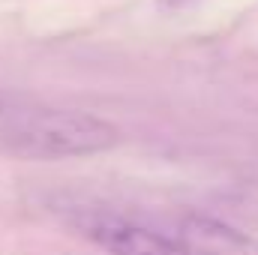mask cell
I'll use <instances>...</instances> for the list:
<instances>
[{
    "instance_id": "cell-1",
    "label": "cell",
    "mask_w": 258,
    "mask_h": 255,
    "mask_svg": "<svg viewBox=\"0 0 258 255\" xmlns=\"http://www.w3.org/2000/svg\"><path fill=\"white\" fill-rule=\"evenodd\" d=\"M120 129L96 114L0 93V150L21 159H72L111 150Z\"/></svg>"
},
{
    "instance_id": "cell-2",
    "label": "cell",
    "mask_w": 258,
    "mask_h": 255,
    "mask_svg": "<svg viewBox=\"0 0 258 255\" xmlns=\"http://www.w3.org/2000/svg\"><path fill=\"white\" fill-rule=\"evenodd\" d=\"M78 228L108 255H189L174 240V234L156 231L117 213H87L78 219Z\"/></svg>"
},
{
    "instance_id": "cell-3",
    "label": "cell",
    "mask_w": 258,
    "mask_h": 255,
    "mask_svg": "<svg viewBox=\"0 0 258 255\" xmlns=\"http://www.w3.org/2000/svg\"><path fill=\"white\" fill-rule=\"evenodd\" d=\"M174 240L189 255H258L255 237L210 216L180 219Z\"/></svg>"
},
{
    "instance_id": "cell-4",
    "label": "cell",
    "mask_w": 258,
    "mask_h": 255,
    "mask_svg": "<svg viewBox=\"0 0 258 255\" xmlns=\"http://www.w3.org/2000/svg\"><path fill=\"white\" fill-rule=\"evenodd\" d=\"M165 9H180V6H186V3H192V0H159Z\"/></svg>"
}]
</instances>
